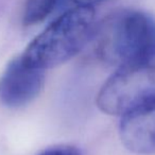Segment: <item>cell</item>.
Listing matches in <instances>:
<instances>
[{
  "label": "cell",
  "instance_id": "obj_5",
  "mask_svg": "<svg viewBox=\"0 0 155 155\" xmlns=\"http://www.w3.org/2000/svg\"><path fill=\"white\" fill-rule=\"evenodd\" d=\"M119 134L127 150L137 154L155 153V100L122 116Z\"/></svg>",
  "mask_w": 155,
  "mask_h": 155
},
{
  "label": "cell",
  "instance_id": "obj_3",
  "mask_svg": "<svg viewBox=\"0 0 155 155\" xmlns=\"http://www.w3.org/2000/svg\"><path fill=\"white\" fill-rule=\"evenodd\" d=\"M155 100V48L142 58L119 67L97 97L102 112L125 114Z\"/></svg>",
  "mask_w": 155,
  "mask_h": 155
},
{
  "label": "cell",
  "instance_id": "obj_2",
  "mask_svg": "<svg viewBox=\"0 0 155 155\" xmlns=\"http://www.w3.org/2000/svg\"><path fill=\"white\" fill-rule=\"evenodd\" d=\"M96 50L103 62L122 67L155 48V18L138 10H120L97 27Z\"/></svg>",
  "mask_w": 155,
  "mask_h": 155
},
{
  "label": "cell",
  "instance_id": "obj_8",
  "mask_svg": "<svg viewBox=\"0 0 155 155\" xmlns=\"http://www.w3.org/2000/svg\"><path fill=\"white\" fill-rule=\"evenodd\" d=\"M73 2L78 7H87V8H94L95 5H99L103 0H72Z\"/></svg>",
  "mask_w": 155,
  "mask_h": 155
},
{
  "label": "cell",
  "instance_id": "obj_1",
  "mask_svg": "<svg viewBox=\"0 0 155 155\" xmlns=\"http://www.w3.org/2000/svg\"><path fill=\"white\" fill-rule=\"evenodd\" d=\"M95 33L94 8L68 10L52 21L27 47L21 56L31 66L45 70L69 61Z\"/></svg>",
  "mask_w": 155,
  "mask_h": 155
},
{
  "label": "cell",
  "instance_id": "obj_4",
  "mask_svg": "<svg viewBox=\"0 0 155 155\" xmlns=\"http://www.w3.org/2000/svg\"><path fill=\"white\" fill-rule=\"evenodd\" d=\"M44 70L31 66L21 55L7 65L0 77V102L17 108L29 104L41 91Z\"/></svg>",
  "mask_w": 155,
  "mask_h": 155
},
{
  "label": "cell",
  "instance_id": "obj_6",
  "mask_svg": "<svg viewBox=\"0 0 155 155\" xmlns=\"http://www.w3.org/2000/svg\"><path fill=\"white\" fill-rule=\"evenodd\" d=\"M58 0H27L24 10V25L32 26L48 17L58 5Z\"/></svg>",
  "mask_w": 155,
  "mask_h": 155
},
{
  "label": "cell",
  "instance_id": "obj_7",
  "mask_svg": "<svg viewBox=\"0 0 155 155\" xmlns=\"http://www.w3.org/2000/svg\"><path fill=\"white\" fill-rule=\"evenodd\" d=\"M39 155H81V153L75 147L60 144V146L51 147V148L47 149Z\"/></svg>",
  "mask_w": 155,
  "mask_h": 155
}]
</instances>
